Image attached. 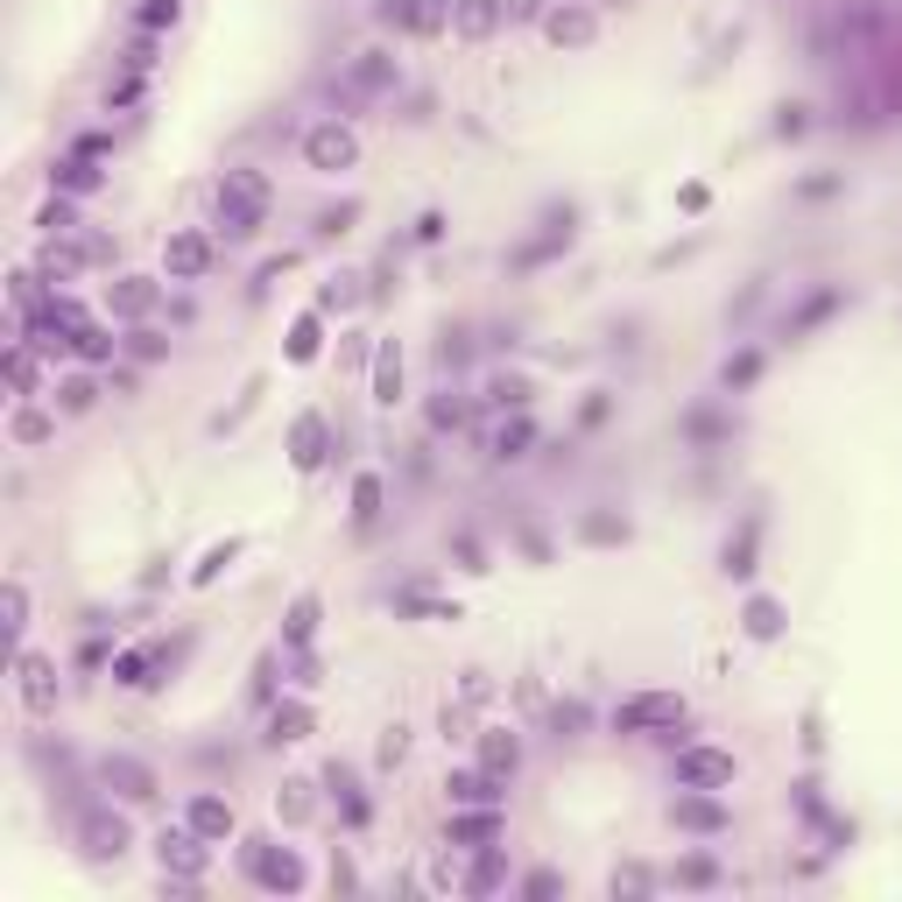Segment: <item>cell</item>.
<instances>
[{
    "label": "cell",
    "mask_w": 902,
    "mask_h": 902,
    "mask_svg": "<svg viewBox=\"0 0 902 902\" xmlns=\"http://www.w3.org/2000/svg\"><path fill=\"white\" fill-rule=\"evenodd\" d=\"M684 727V698L676 691H635L613 705V733H676Z\"/></svg>",
    "instance_id": "cell-1"
},
{
    "label": "cell",
    "mask_w": 902,
    "mask_h": 902,
    "mask_svg": "<svg viewBox=\"0 0 902 902\" xmlns=\"http://www.w3.org/2000/svg\"><path fill=\"white\" fill-rule=\"evenodd\" d=\"M741 761L727 747H676V790H733Z\"/></svg>",
    "instance_id": "cell-2"
},
{
    "label": "cell",
    "mask_w": 902,
    "mask_h": 902,
    "mask_svg": "<svg viewBox=\"0 0 902 902\" xmlns=\"http://www.w3.org/2000/svg\"><path fill=\"white\" fill-rule=\"evenodd\" d=\"M247 875L261 881V889H276V895L304 889V861H296L290 846H276V839H247Z\"/></svg>",
    "instance_id": "cell-3"
},
{
    "label": "cell",
    "mask_w": 902,
    "mask_h": 902,
    "mask_svg": "<svg viewBox=\"0 0 902 902\" xmlns=\"http://www.w3.org/2000/svg\"><path fill=\"white\" fill-rule=\"evenodd\" d=\"M304 162L318 176H339V170H353L359 162V142H353V127H339V120H318V127L304 134Z\"/></svg>",
    "instance_id": "cell-4"
},
{
    "label": "cell",
    "mask_w": 902,
    "mask_h": 902,
    "mask_svg": "<svg viewBox=\"0 0 902 902\" xmlns=\"http://www.w3.org/2000/svg\"><path fill=\"white\" fill-rule=\"evenodd\" d=\"M162 268H170V282H198L205 268H212V233H198V226H176V233L162 240Z\"/></svg>",
    "instance_id": "cell-5"
},
{
    "label": "cell",
    "mask_w": 902,
    "mask_h": 902,
    "mask_svg": "<svg viewBox=\"0 0 902 902\" xmlns=\"http://www.w3.org/2000/svg\"><path fill=\"white\" fill-rule=\"evenodd\" d=\"M205 846H212V839H198L191 825H176V832L162 825V839H156V861H162V875H184V881H198V875H205V861H212Z\"/></svg>",
    "instance_id": "cell-6"
},
{
    "label": "cell",
    "mask_w": 902,
    "mask_h": 902,
    "mask_svg": "<svg viewBox=\"0 0 902 902\" xmlns=\"http://www.w3.org/2000/svg\"><path fill=\"white\" fill-rule=\"evenodd\" d=\"M14 691H22V705L28 712H57V663L50 656H36V649H22L14 656Z\"/></svg>",
    "instance_id": "cell-7"
},
{
    "label": "cell",
    "mask_w": 902,
    "mask_h": 902,
    "mask_svg": "<svg viewBox=\"0 0 902 902\" xmlns=\"http://www.w3.org/2000/svg\"><path fill=\"white\" fill-rule=\"evenodd\" d=\"M451 8L459 0H381V22L410 28V36H438V28H451Z\"/></svg>",
    "instance_id": "cell-8"
},
{
    "label": "cell",
    "mask_w": 902,
    "mask_h": 902,
    "mask_svg": "<svg viewBox=\"0 0 902 902\" xmlns=\"http://www.w3.org/2000/svg\"><path fill=\"white\" fill-rule=\"evenodd\" d=\"M544 36L558 42V50H585V42H599V14L585 8V0H564V8L544 14Z\"/></svg>",
    "instance_id": "cell-9"
},
{
    "label": "cell",
    "mask_w": 902,
    "mask_h": 902,
    "mask_svg": "<svg viewBox=\"0 0 902 902\" xmlns=\"http://www.w3.org/2000/svg\"><path fill=\"white\" fill-rule=\"evenodd\" d=\"M261 219H268V198H247V191L219 184V233L226 240H254V233H261Z\"/></svg>",
    "instance_id": "cell-10"
},
{
    "label": "cell",
    "mask_w": 902,
    "mask_h": 902,
    "mask_svg": "<svg viewBox=\"0 0 902 902\" xmlns=\"http://www.w3.org/2000/svg\"><path fill=\"white\" fill-rule=\"evenodd\" d=\"M99 776H107V790H120L127 804H148V796H156V769L134 761V755H107V761H99Z\"/></svg>",
    "instance_id": "cell-11"
},
{
    "label": "cell",
    "mask_w": 902,
    "mask_h": 902,
    "mask_svg": "<svg viewBox=\"0 0 902 902\" xmlns=\"http://www.w3.org/2000/svg\"><path fill=\"white\" fill-rule=\"evenodd\" d=\"M670 818L684 825V832H727V804H719V790H691V796H676Z\"/></svg>",
    "instance_id": "cell-12"
},
{
    "label": "cell",
    "mask_w": 902,
    "mask_h": 902,
    "mask_svg": "<svg viewBox=\"0 0 902 902\" xmlns=\"http://www.w3.org/2000/svg\"><path fill=\"white\" fill-rule=\"evenodd\" d=\"M325 451H332V424H325V416H296V430H290V459H296V473H318Z\"/></svg>",
    "instance_id": "cell-13"
},
{
    "label": "cell",
    "mask_w": 902,
    "mask_h": 902,
    "mask_svg": "<svg viewBox=\"0 0 902 902\" xmlns=\"http://www.w3.org/2000/svg\"><path fill=\"white\" fill-rule=\"evenodd\" d=\"M184 825L198 839H233V804H226V796H212V790H198L184 804Z\"/></svg>",
    "instance_id": "cell-14"
},
{
    "label": "cell",
    "mask_w": 902,
    "mask_h": 902,
    "mask_svg": "<svg viewBox=\"0 0 902 902\" xmlns=\"http://www.w3.org/2000/svg\"><path fill=\"white\" fill-rule=\"evenodd\" d=\"M501 22H508V0H459V8H451V28H459L465 42H487Z\"/></svg>",
    "instance_id": "cell-15"
},
{
    "label": "cell",
    "mask_w": 902,
    "mask_h": 902,
    "mask_svg": "<svg viewBox=\"0 0 902 902\" xmlns=\"http://www.w3.org/2000/svg\"><path fill=\"white\" fill-rule=\"evenodd\" d=\"M107 304H113V318H148L162 304V290H156V276H120L107 290Z\"/></svg>",
    "instance_id": "cell-16"
},
{
    "label": "cell",
    "mask_w": 902,
    "mask_h": 902,
    "mask_svg": "<svg viewBox=\"0 0 902 902\" xmlns=\"http://www.w3.org/2000/svg\"><path fill=\"white\" fill-rule=\"evenodd\" d=\"M501 783H508V776H493V769H451L444 796H451V804H501Z\"/></svg>",
    "instance_id": "cell-17"
},
{
    "label": "cell",
    "mask_w": 902,
    "mask_h": 902,
    "mask_svg": "<svg viewBox=\"0 0 902 902\" xmlns=\"http://www.w3.org/2000/svg\"><path fill=\"white\" fill-rule=\"evenodd\" d=\"M487 839H501V810H493V804H459V818H451V846H487Z\"/></svg>",
    "instance_id": "cell-18"
},
{
    "label": "cell",
    "mask_w": 902,
    "mask_h": 902,
    "mask_svg": "<svg viewBox=\"0 0 902 902\" xmlns=\"http://www.w3.org/2000/svg\"><path fill=\"white\" fill-rule=\"evenodd\" d=\"M310 727H318V712H310L304 698H282L276 712H268V747H290V741H310Z\"/></svg>",
    "instance_id": "cell-19"
},
{
    "label": "cell",
    "mask_w": 902,
    "mask_h": 902,
    "mask_svg": "<svg viewBox=\"0 0 902 902\" xmlns=\"http://www.w3.org/2000/svg\"><path fill=\"white\" fill-rule=\"evenodd\" d=\"M345 85H353V93H388V85H395V57L388 50H359L353 64H345Z\"/></svg>",
    "instance_id": "cell-20"
},
{
    "label": "cell",
    "mask_w": 902,
    "mask_h": 902,
    "mask_svg": "<svg viewBox=\"0 0 902 902\" xmlns=\"http://www.w3.org/2000/svg\"><path fill=\"white\" fill-rule=\"evenodd\" d=\"M78 839H85V853H93V861H120V853H127V825L107 818V810H99V818H85Z\"/></svg>",
    "instance_id": "cell-21"
},
{
    "label": "cell",
    "mask_w": 902,
    "mask_h": 902,
    "mask_svg": "<svg viewBox=\"0 0 902 902\" xmlns=\"http://www.w3.org/2000/svg\"><path fill=\"white\" fill-rule=\"evenodd\" d=\"M479 769L515 776V769H522V741H515L508 727H487V733H479Z\"/></svg>",
    "instance_id": "cell-22"
},
{
    "label": "cell",
    "mask_w": 902,
    "mask_h": 902,
    "mask_svg": "<svg viewBox=\"0 0 902 902\" xmlns=\"http://www.w3.org/2000/svg\"><path fill=\"white\" fill-rule=\"evenodd\" d=\"M325 790H332V804H339V818L345 825H367V796H359V783H353V769H339V761H332V769H325Z\"/></svg>",
    "instance_id": "cell-23"
},
{
    "label": "cell",
    "mask_w": 902,
    "mask_h": 902,
    "mask_svg": "<svg viewBox=\"0 0 902 902\" xmlns=\"http://www.w3.org/2000/svg\"><path fill=\"white\" fill-rule=\"evenodd\" d=\"M8 438L22 444V451H28V444H50V438H57V416H50V410H36V402H22V410L8 416Z\"/></svg>",
    "instance_id": "cell-24"
},
{
    "label": "cell",
    "mask_w": 902,
    "mask_h": 902,
    "mask_svg": "<svg viewBox=\"0 0 902 902\" xmlns=\"http://www.w3.org/2000/svg\"><path fill=\"white\" fill-rule=\"evenodd\" d=\"M50 184L57 191H71V198H85V191H99V170H93V156H85V148H71L64 162H57L50 170Z\"/></svg>",
    "instance_id": "cell-25"
},
{
    "label": "cell",
    "mask_w": 902,
    "mask_h": 902,
    "mask_svg": "<svg viewBox=\"0 0 902 902\" xmlns=\"http://www.w3.org/2000/svg\"><path fill=\"white\" fill-rule=\"evenodd\" d=\"M156 670H162V649H156V642H148V649H120L113 656V676H120V684H134V691L156 684Z\"/></svg>",
    "instance_id": "cell-26"
},
{
    "label": "cell",
    "mask_w": 902,
    "mask_h": 902,
    "mask_svg": "<svg viewBox=\"0 0 902 902\" xmlns=\"http://www.w3.org/2000/svg\"><path fill=\"white\" fill-rule=\"evenodd\" d=\"M374 402H402V345L374 353Z\"/></svg>",
    "instance_id": "cell-27"
},
{
    "label": "cell",
    "mask_w": 902,
    "mask_h": 902,
    "mask_svg": "<svg viewBox=\"0 0 902 902\" xmlns=\"http://www.w3.org/2000/svg\"><path fill=\"white\" fill-rule=\"evenodd\" d=\"M93 402H99V381H93V374H64V381H57V410H64V416H85Z\"/></svg>",
    "instance_id": "cell-28"
},
{
    "label": "cell",
    "mask_w": 902,
    "mask_h": 902,
    "mask_svg": "<svg viewBox=\"0 0 902 902\" xmlns=\"http://www.w3.org/2000/svg\"><path fill=\"white\" fill-rule=\"evenodd\" d=\"M508 881V861L493 846H479V861H473V875H465V895H493Z\"/></svg>",
    "instance_id": "cell-29"
},
{
    "label": "cell",
    "mask_w": 902,
    "mask_h": 902,
    "mask_svg": "<svg viewBox=\"0 0 902 902\" xmlns=\"http://www.w3.org/2000/svg\"><path fill=\"white\" fill-rule=\"evenodd\" d=\"M113 345H120V339L107 332V325H93V318H85V325H78V339H71V353H78L85 367H99V359H113Z\"/></svg>",
    "instance_id": "cell-30"
},
{
    "label": "cell",
    "mask_w": 902,
    "mask_h": 902,
    "mask_svg": "<svg viewBox=\"0 0 902 902\" xmlns=\"http://www.w3.org/2000/svg\"><path fill=\"white\" fill-rule=\"evenodd\" d=\"M318 613H325V607H318V599L304 593V599H296V607H290V621H282V642H290V649H304V642L318 635Z\"/></svg>",
    "instance_id": "cell-31"
},
{
    "label": "cell",
    "mask_w": 902,
    "mask_h": 902,
    "mask_svg": "<svg viewBox=\"0 0 902 902\" xmlns=\"http://www.w3.org/2000/svg\"><path fill=\"white\" fill-rule=\"evenodd\" d=\"M529 444H536V424H529V416H515V424L493 430V459H529Z\"/></svg>",
    "instance_id": "cell-32"
},
{
    "label": "cell",
    "mask_w": 902,
    "mask_h": 902,
    "mask_svg": "<svg viewBox=\"0 0 902 902\" xmlns=\"http://www.w3.org/2000/svg\"><path fill=\"white\" fill-rule=\"evenodd\" d=\"M741 621H747V635H755V642H776V635H783V607H776V599H747Z\"/></svg>",
    "instance_id": "cell-33"
},
{
    "label": "cell",
    "mask_w": 902,
    "mask_h": 902,
    "mask_svg": "<svg viewBox=\"0 0 902 902\" xmlns=\"http://www.w3.org/2000/svg\"><path fill=\"white\" fill-rule=\"evenodd\" d=\"M0 613H8V635L22 642V635H28V585H22V578H8V593H0Z\"/></svg>",
    "instance_id": "cell-34"
},
{
    "label": "cell",
    "mask_w": 902,
    "mask_h": 902,
    "mask_svg": "<svg viewBox=\"0 0 902 902\" xmlns=\"http://www.w3.org/2000/svg\"><path fill=\"white\" fill-rule=\"evenodd\" d=\"M276 810H282L290 825H304L310 810H318V796H310V783H282V790H276Z\"/></svg>",
    "instance_id": "cell-35"
},
{
    "label": "cell",
    "mask_w": 902,
    "mask_h": 902,
    "mask_svg": "<svg viewBox=\"0 0 902 902\" xmlns=\"http://www.w3.org/2000/svg\"><path fill=\"white\" fill-rule=\"evenodd\" d=\"M487 402H493V410H522V402H529V381H522V374H493Z\"/></svg>",
    "instance_id": "cell-36"
},
{
    "label": "cell",
    "mask_w": 902,
    "mask_h": 902,
    "mask_svg": "<svg viewBox=\"0 0 902 902\" xmlns=\"http://www.w3.org/2000/svg\"><path fill=\"white\" fill-rule=\"evenodd\" d=\"M42 233H50V240H64V233H78V205H71V198H50V205H42Z\"/></svg>",
    "instance_id": "cell-37"
},
{
    "label": "cell",
    "mask_w": 902,
    "mask_h": 902,
    "mask_svg": "<svg viewBox=\"0 0 902 902\" xmlns=\"http://www.w3.org/2000/svg\"><path fill=\"white\" fill-rule=\"evenodd\" d=\"M8 381H14V395H36V345H14L8 353Z\"/></svg>",
    "instance_id": "cell-38"
},
{
    "label": "cell",
    "mask_w": 902,
    "mask_h": 902,
    "mask_svg": "<svg viewBox=\"0 0 902 902\" xmlns=\"http://www.w3.org/2000/svg\"><path fill=\"white\" fill-rule=\"evenodd\" d=\"M176 14H184V0H142V8H134V22H142L148 36H156V28H170Z\"/></svg>",
    "instance_id": "cell-39"
},
{
    "label": "cell",
    "mask_w": 902,
    "mask_h": 902,
    "mask_svg": "<svg viewBox=\"0 0 902 902\" xmlns=\"http://www.w3.org/2000/svg\"><path fill=\"white\" fill-rule=\"evenodd\" d=\"M353 515H359V522L381 515V479H374V473H359V479H353Z\"/></svg>",
    "instance_id": "cell-40"
},
{
    "label": "cell",
    "mask_w": 902,
    "mask_h": 902,
    "mask_svg": "<svg viewBox=\"0 0 902 902\" xmlns=\"http://www.w3.org/2000/svg\"><path fill=\"white\" fill-rule=\"evenodd\" d=\"M290 359H318V310H310V318H296V332H290Z\"/></svg>",
    "instance_id": "cell-41"
},
{
    "label": "cell",
    "mask_w": 902,
    "mask_h": 902,
    "mask_svg": "<svg viewBox=\"0 0 902 902\" xmlns=\"http://www.w3.org/2000/svg\"><path fill=\"white\" fill-rule=\"evenodd\" d=\"M410 761V727H388L381 733V769H402Z\"/></svg>",
    "instance_id": "cell-42"
},
{
    "label": "cell",
    "mask_w": 902,
    "mask_h": 902,
    "mask_svg": "<svg viewBox=\"0 0 902 902\" xmlns=\"http://www.w3.org/2000/svg\"><path fill=\"white\" fill-rule=\"evenodd\" d=\"M465 424V402L459 395H438V402H430V430H459Z\"/></svg>",
    "instance_id": "cell-43"
},
{
    "label": "cell",
    "mask_w": 902,
    "mask_h": 902,
    "mask_svg": "<svg viewBox=\"0 0 902 902\" xmlns=\"http://www.w3.org/2000/svg\"><path fill=\"white\" fill-rule=\"evenodd\" d=\"M345 304H359V276H339L332 290L318 296V310H345Z\"/></svg>",
    "instance_id": "cell-44"
},
{
    "label": "cell",
    "mask_w": 902,
    "mask_h": 902,
    "mask_svg": "<svg viewBox=\"0 0 902 902\" xmlns=\"http://www.w3.org/2000/svg\"><path fill=\"white\" fill-rule=\"evenodd\" d=\"M233 550H240V544H219V550H212V558H205V564H198V585H212V578H219V571H226V564H233Z\"/></svg>",
    "instance_id": "cell-45"
},
{
    "label": "cell",
    "mask_w": 902,
    "mask_h": 902,
    "mask_svg": "<svg viewBox=\"0 0 902 902\" xmlns=\"http://www.w3.org/2000/svg\"><path fill=\"white\" fill-rule=\"evenodd\" d=\"M676 881H691V889H705V881H719V867H712V861H684V867H676Z\"/></svg>",
    "instance_id": "cell-46"
},
{
    "label": "cell",
    "mask_w": 902,
    "mask_h": 902,
    "mask_svg": "<svg viewBox=\"0 0 902 902\" xmlns=\"http://www.w3.org/2000/svg\"><path fill=\"white\" fill-rule=\"evenodd\" d=\"M487 698H493V684L479 670H465V705H487Z\"/></svg>",
    "instance_id": "cell-47"
},
{
    "label": "cell",
    "mask_w": 902,
    "mask_h": 902,
    "mask_svg": "<svg viewBox=\"0 0 902 902\" xmlns=\"http://www.w3.org/2000/svg\"><path fill=\"white\" fill-rule=\"evenodd\" d=\"M127 353H134V359H156V353H162V339H156V332H134V339H127Z\"/></svg>",
    "instance_id": "cell-48"
},
{
    "label": "cell",
    "mask_w": 902,
    "mask_h": 902,
    "mask_svg": "<svg viewBox=\"0 0 902 902\" xmlns=\"http://www.w3.org/2000/svg\"><path fill=\"white\" fill-rule=\"evenodd\" d=\"M585 536H593V544H613V536H621V522H607V515H593V522H585Z\"/></svg>",
    "instance_id": "cell-49"
},
{
    "label": "cell",
    "mask_w": 902,
    "mask_h": 902,
    "mask_svg": "<svg viewBox=\"0 0 902 902\" xmlns=\"http://www.w3.org/2000/svg\"><path fill=\"white\" fill-rule=\"evenodd\" d=\"M558 889H564L558 875H529V881H522V895H558Z\"/></svg>",
    "instance_id": "cell-50"
},
{
    "label": "cell",
    "mask_w": 902,
    "mask_h": 902,
    "mask_svg": "<svg viewBox=\"0 0 902 902\" xmlns=\"http://www.w3.org/2000/svg\"><path fill=\"white\" fill-rule=\"evenodd\" d=\"M529 14H550L544 0H508V22H529Z\"/></svg>",
    "instance_id": "cell-51"
}]
</instances>
